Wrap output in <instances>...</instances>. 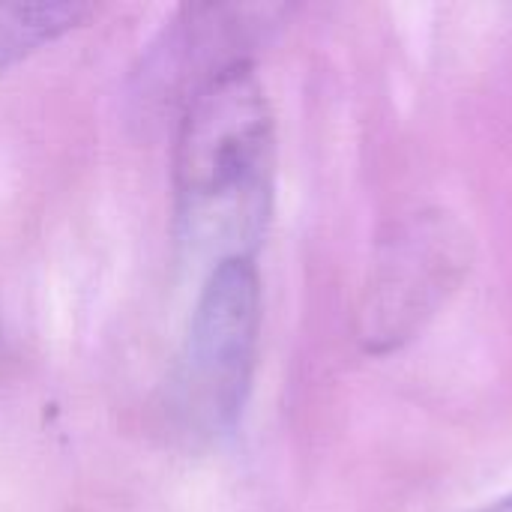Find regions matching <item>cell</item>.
I'll list each match as a JSON object with an SVG mask.
<instances>
[{
	"mask_svg": "<svg viewBox=\"0 0 512 512\" xmlns=\"http://www.w3.org/2000/svg\"><path fill=\"white\" fill-rule=\"evenodd\" d=\"M486 512H512V495L504 498V501H498V504H492Z\"/></svg>",
	"mask_w": 512,
	"mask_h": 512,
	"instance_id": "cell-5",
	"label": "cell"
},
{
	"mask_svg": "<svg viewBox=\"0 0 512 512\" xmlns=\"http://www.w3.org/2000/svg\"><path fill=\"white\" fill-rule=\"evenodd\" d=\"M462 267L453 228L441 219H417L402 231L384 261L372 288V339L387 345L408 336L423 315L441 300V291Z\"/></svg>",
	"mask_w": 512,
	"mask_h": 512,
	"instance_id": "cell-3",
	"label": "cell"
},
{
	"mask_svg": "<svg viewBox=\"0 0 512 512\" xmlns=\"http://www.w3.org/2000/svg\"><path fill=\"white\" fill-rule=\"evenodd\" d=\"M177 222L195 252L252 258L273 201V114L249 60L210 72L192 93L174 153Z\"/></svg>",
	"mask_w": 512,
	"mask_h": 512,
	"instance_id": "cell-1",
	"label": "cell"
},
{
	"mask_svg": "<svg viewBox=\"0 0 512 512\" xmlns=\"http://www.w3.org/2000/svg\"><path fill=\"white\" fill-rule=\"evenodd\" d=\"M261 279L252 258L210 267L195 303L183 357L180 408L201 435H225L237 426L258 357Z\"/></svg>",
	"mask_w": 512,
	"mask_h": 512,
	"instance_id": "cell-2",
	"label": "cell"
},
{
	"mask_svg": "<svg viewBox=\"0 0 512 512\" xmlns=\"http://www.w3.org/2000/svg\"><path fill=\"white\" fill-rule=\"evenodd\" d=\"M90 9L78 3H18V6H0V72L39 48L42 42H51L63 30L75 27Z\"/></svg>",
	"mask_w": 512,
	"mask_h": 512,
	"instance_id": "cell-4",
	"label": "cell"
}]
</instances>
